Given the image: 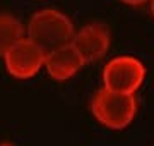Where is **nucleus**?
<instances>
[{"mask_svg":"<svg viewBox=\"0 0 154 146\" xmlns=\"http://www.w3.org/2000/svg\"><path fill=\"white\" fill-rule=\"evenodd\" d=\"M4 64H5L7 72L16 79H29L34 78L36 74L45 69V53L33 40L28 36L21 40L19 43L12 46L11 50H7L4 55Z\"/></svg>","mask_w":154,"mask_h":146,"instance_id":"obj_4","label":"nucleus"},{"mask_svg":"<svg viewBox=\"0 0 154 146\" xmlns=\"http://www.w3.org/2000/svg\"><path fill=\"white\" fill-rule=\"evenodd\" d=\"M146 65L137 57H115L103 69V88L123 95H137V91L146 81Z\"/></svg>","mask_w":154,"mask_h":146,"instance_id":"obj_3","label":"nucleus"},{"mask_svg":"<svg viewBox=\"0 0 154 146\" xmlns=\"http://www.w3.org/2000/svg\"><path fill=\"white\" fill-rule=\"evenodd\" d=\"M139 110V100L135 95H123L101 88L91 100V113L103 127L111 131H122L134 122Z\"/></svg>","mask_w":154,"mask_h":146,"instance_id":"obj_2","label":"nucleus"},{"mask_svg":"<svg viewBox=\"0 0 154 146\" xmlns=\"http://www.w3.org/2000/svg\"><path fill=\"white\" fill-rule=\"evenodd\" d=\"M147 5H149V11H151V14L154 16V0H149Z\"/></svg>","mask_w":154,"mask_h":146,"instance_id":"obj_9","label":"nucleus"},{"mask_svg":"<svg viewBox=\"0 0 154 146\" xmlns=\"http://www.w3.org/2000/svg\"><path fill=\"white\" fill-rule=\"evenodd\" d=\"M72 46L82 57L84 64L101 60L111 46V33L105 24L89 23L81 29H75Z\"/></svg>","mask_w":154,"mask_h":146,"instance_id":"obj_5","label":"nucleus"},{"mask_svg":"<svg viewBox=\"0 0 154 146\" xmlns=\"http://www.w3.org/2000/svg\"><path fill=\"white\" fill-rule=\"evenodd\" d=\"M26 38V26L12 14L0 12V57Z\"/></svg>","mask_w":154,"mask_h":146,"instance_id":"obj_7","label":"nucleus"},{"mask_svg":"<svg viewBox=\"0 0 154 146\" xmlns=\"http://www.w3.org/2000/svg\"><path fill=\"white\" fill-rule=\"evenodd\" d=\"M122 4L125 5H130V7H140L144 4H149V0H120Z\"/></svg>","mask_w":154,"mask_h":146,"instance_id":"obj_8","label":"nucleus"},{"mask_svg":"<svg viewBox=\"0 0 154 146\" xmlns=\"http://www.w3.org/2000/svg\"><path fill=\"white\" fill-rule=\"evenodd\" d=\"M75 34L72 19L58 9H41L34 12L26 26V36L48 55L70 45Z\"/></svg>","mask_w":154,"mask_h":146,"instance_id":"obj_1","label":"nucleus"},{"mask_svg":"<svg viewBox=\"0 0 154 146\" xmlns=\"http://www.w3.org/2000/svg\"><path fill=\"white\" fill-rule=\"evenodd\" d=\"M82 57L70 45H65L58 50L51 52L45 59V69L51 79L55 81H69L84 67Z\"/></svg>","mask_w":154,"mask_h":146,"instance_id":"obj_6","label":"nucleus"},{"mask_svg":"<svg viewBox=\"0 0 154 146\" xmlns=\"http://www.w3.org/2000/svg\"><path fill=\"white\" fill-rule=\"evenodd\" d=\"M0 146H14V144H11V143H0Z\"/></svg>","mask_w":154,"mask_h":146,"instance_id":"obj_10","label":"nucleus"}]
</instances>
